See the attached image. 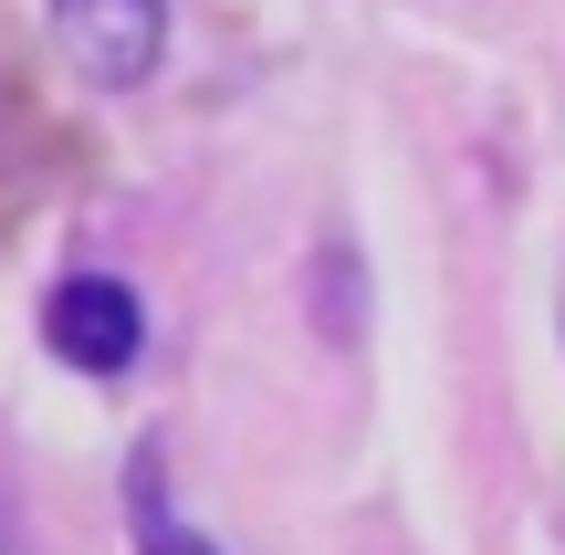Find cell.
I'll return each instance as SVG.
<instances>
[{"mask_svg": "<svg viewBox=\"0 0 565 555\" xmlns=\"http://www.w3.org/2000/svg\"><path fill=\"white\" fill-rule=\"evenodd\" d=\"M42 346H53L63 367H84V377H126L147 356L137 284H116V273H63L53 305H42Z\"/></svg>", "mask_w": 565, "mask_h": 555, "instance_id": "1", "label": "cell"}, {"mask_svg": "<svg viewBox=\"0 0 565 555\" xmlns=\"http://www.w3.org/2000/svg\"><path fill=\"white\" fill-rule=\"evenodd\" d=\"M53 42L84 84L105 95H137L168 53V0H53Z\"/></svg>", "mask_w": 565, "mask_h": 555, "instance_id": "2", "label": "cell"}, {"mask_svg": "<svg viewBox=\"0 0 565 555\" xmlns=\"http://www.w3.org/2000/svg\"><path fill=\"white\" fill-rule=\"evenodd\" d=\"M137 535H147V555H210L179 514H158V472H147V461H137Z\"/></svg>", "mask_w": 565, "mask_h": 555, "instance_id": "3", "label": "cell"}]
</instances>
